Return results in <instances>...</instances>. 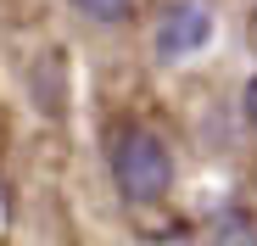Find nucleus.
<instances>
[{"label":"nucleus","instance_id":"nucleus-1","mask_svg":"<svg viewBox=\"0 0 257 246\" xmlns=\"http://www.w3.org/2000/svg\"><path fill=\"white\" fill-rule=\"evenodd\" d=\"M112 179L128 201H157L174 185V157L151 129H123L112 140Z\"/></svg>","mask_w":257,"mask_h":246},{"label":"nucleus","instance_id":"nucleus-2","mask_svg":"<svg viewBox=\"0 0 257 246\" xmlns=\"http://www.w3.org/2000/svg\"><path fill=\"white\" fill-rule=\"evenodd\" d=\"M207 39H212V12L201 6V0H174V6H162V17H157V56L162 62L196 56Z\"/></svg>","mask_w":257,"mask_h":246},{"label":"nucleus","instance_id":"nucleus-3","mask_svg":"<svg viewBox=\"0 0 257 246\" xmlns=\"http://www.w3.org/2000/svg\"><path fill=\"white\" fill-rule=\"evenodd\" d=\"M212 246H257V229L240 213H224L218 224H212Z\"/></svg>","mask_w":257,"mask_h":246},{"label":"nucleus","instance_id":"nucleus-4","mask_svg":"<svg viewBox=\"0 0 257 246\" xmlns=\"http://www.w3.org/2000/svg\"><path fill=\"white\" fill-rule=\"evenodd\" d=\"M73 6H78L84 17H95V23H128L140 0H73Z\"/></svg>","mask_w":257,"mask_h":246},{"label":"nucleus","instance_id":"nucleus-5","mask_svg":"<svg viewBox=\"0 0 257 246\" xmlns=\"http://www.w3.org/2000/svg\"><path fill=\"white\" fill-rule=\"evenodd\" d=\"M240 106H246V123L257 129V78H246V95H240Z\"/></svg>","mask_w":257,"mask_h":246}]
</instances>
